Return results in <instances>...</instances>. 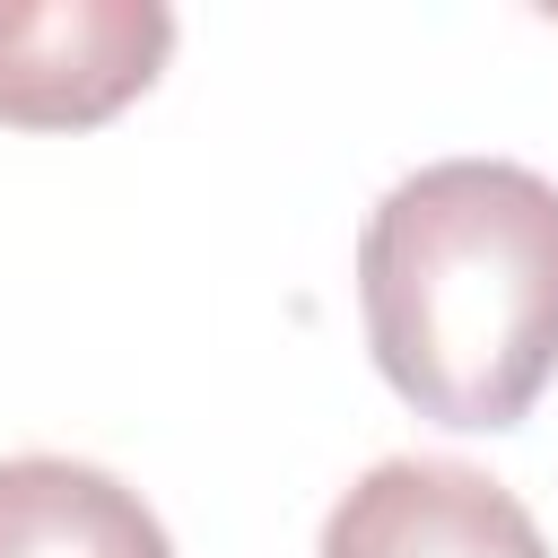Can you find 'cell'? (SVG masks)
I'll list each match as a JSON object with an SVG mask.
<instances>
[{
    "instance_id": "277c9868",
    "label": "cell",
    "mask_w": 558,
    "mask_h": 558,
    "mask_svg": "<svg viewBox=\"0 0 558 558\" xmlns=\"http://www.w3.org/2000/svg\"><path fill=\"white\" fill-rule=\"evenodd\" d=\"M0 558H174V541L113 471L17 453L0 462Z\"/></svg>"
},
{
    "instance_id": "7a4b0ae2",
    "label": "cell",
    "mask_w": 558,
    "mask_h": 558,
    "mask_svg": "<svg viewBox=\"0 0 558 558\" xmlns=\"http://www.w3.org/2000/svg\"><path fill=\"white\" fill-rule=\"evenodd\" d=\"M174 9L157 0H0V122L96 131L157 87Z\"/></svg>"
},
{
    "instance_id": "6da1fadb",
    "label": "cell",
    "mask_w": 558,
    "mask_h": 558,
    "mask_svg": "<svg viewBox=\"0 0 558 558\" xmlns=\"http://www.w3.org/2000/svg\"><path fill=\"white\" fill-rule=\"evenodd\" d=\"M384 384L436 427H514L558 375V183L506 157L401 174L357 235Z\"/></svg>"
},
{
    "instance_id": "3957f363",
    "label": "cell",
    "mask_w": 558,
    "mask_h": 558,
    "mask_svg": "<svg viewBox=\"0 0 558 558\" xmlns=\"http://www.w3.org/2000/svg\"><path fill=\"white\" fill-rule=\"evenodd\" d=\"M314 558H549V541L506 480L436 453H392L340 488Z\"/></svg>"
}]
</instances>
